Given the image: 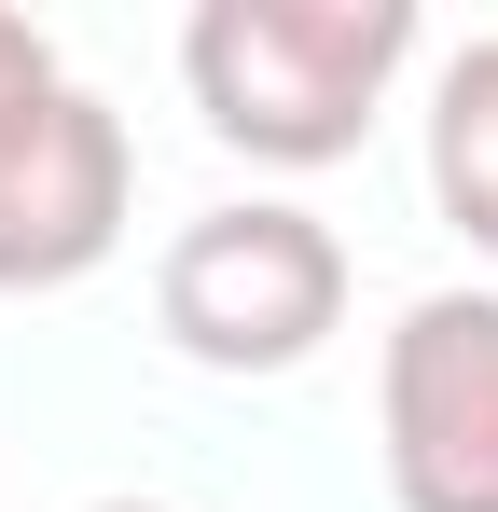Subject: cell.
Listing matches in <instances>:
<instances>
[{"label": "cell", "instance_id": "5b68a950", "mask_svg": "<svg viewBox=\"0 0 498 512\" xmlns=\"http://www.w3.org/2000/svg\"><path fill=\"white\" fill-rule=\"evenodd\" d=\"M429 208L498 263V28L429 70Z\"/></svg>", "mask_w": 498, "mask_h": 512}, {"label": "cell", "instance_id": "8992f818", "mask_svg": "<svg viewBox=\"0 0 498 512\" xmlns=\"http://www.w3.org/2000/svg\"><path fill=\"white\" fill-rule=\"evenodd\" d=\"M56 97H70V70H56V42H42V28H28V14L0 0V153H14V139H28V125H42Z\"/></svg>", "mask_w": 498, "mask_h": 512}, {"label": "cell", "instance_id": "6da1fadb", "mask_svg": "<svg viewBox=\"0 0 498 512\" xmlns=\"http://www.w3.org/2000/svg\"><path fill=\"white\" fill-rule=\"evenodd\" d=\"M415 70V0H194L180 84L249 167H346Z\"/></svg>", "mask_w": 498, "mask_h": 512}, {"label": "cell", "instance_id": "7a4b0ae2", "mask_svg": "<svg viewBox=\"0 0 498 512\" xmlns=\"http://www.w3.org/2000/svg\"><path fill=\"white\" fill-rule=\"evenodd\" d=\"M153 319L194 374H305L346 333V236L291 194L194 208L153 263Z\"/></svg>", "mask_w": 498, "mask_h": 512}, {"label": "cell", "instance_id": "3957f363", "mask_svg": "<svg viewBox=\"0 0 498 512\" xmlns=\"http://www.w3.org/2000/svg\"><path fill=\"white\" fill-rule=\"evenodd\" d=\"M374 429L402 512H498V291H415L388 319Z\"/></svg>", "mask_w": 498, "mask_h": 512}, {"label": "cell", "instance_id": "52a82bcc", "mask_svg": "<svg viewBox=\"0 0 498 512\" xmlns=\"http://www.w3.org/2000/svg\"><path fill=\"white\" fill-rule=\"evenodd\" d=\"M83 512H166V499H83Z\"/></svg>", "mask_w": 498, "mask_h": 512}, {"label": "cell", "instance_id": "277c9868", "mask_svg": "<svg viewBox=\"0 0 498 512\" xmlns=\"http://www.w3.org/2000/svg\"><path fill=\"white\" fill-rule=\"evenodd\" d=\"M125 194H139V153H125V111L97 84H70L14 153H0V291H70L125 250Z\"/></svg>", "mask_w": 498, "mask_h": 512}]
</instances>
